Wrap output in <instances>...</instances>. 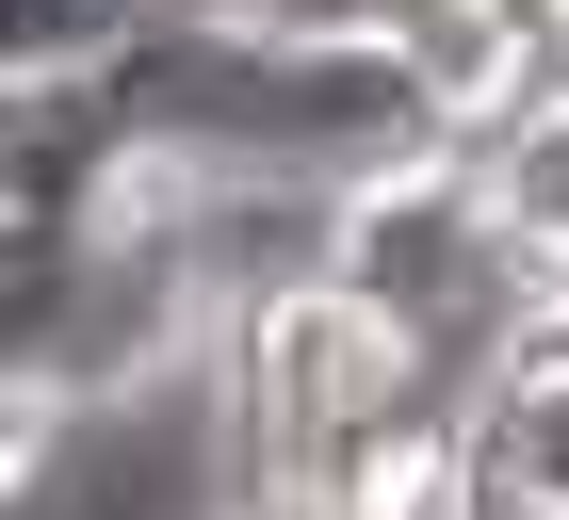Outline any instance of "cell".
Listing matches in <instances>:
<instances>
[{
	"mask_svg": "<svg viewBox=\"0 0 569 520\" xmlns=\"http://www.w3.org/2000/svg\"><path fill=\"white\" fill-rule=\"evenodd\" d=\"M488 196H505V244H521L537 277L569 293V82L537 98V114L505 130V147H488Z\"/></svg>",
	"mask_w": 569,
	"mask_h": 520,
	"instance_id": "cell-3",
	"label": "cell"
},
{
	"mask_svg": "<svg viewBox=\"0 0 569 520\" xmlns=\"http://www.w3.org/2000/svg\"><path fill=\"white\" fill-rule=\"evenodd\" d=\"M49 456H66V407H49V390H0V520H33Z\"/></svg>",
	"mask_w": 569,
	"mask_h": 520,
	"instance_id": "cell-4",
	"label": "cell"
},
{
	"mask_svg": "<svg viewBox=\"0 0 569 520\" xmlns=\"http://www.w3.org/2000/svg\"><path fill=\"white\" fill-rule=\"evenodd\" d=\"M456 504L472 520H569V358H521V374L472 390V423H456Z\"/></svg>",
	"mask_w": 569,
	"mask_h": 520,
	"instance_id": "cell-2",
	"label": "cell"
},
{
	"mask_svg": "<svg viewBox=\"0 0 569 520\" xmlns=\"http://www.w3.org/2000/svg\"><path fill=\"white\" fill-rule=\"evenodd\" d=\"M391 82H407V114H423L456 163H488V147L569 82L553 0H391Z\"/></svg>",
	"mask_w": 569,
	"mask_h": 520,
	"instance_id": "cell-1",
	"label": "cell"
}]
</instances>
